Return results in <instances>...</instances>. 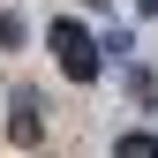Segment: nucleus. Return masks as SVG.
Segmentation results:
<instances>
[{
  "label": "nucleus",
  "mask_w": 158,
  "mask_h": 158,
  "mask_svg": "<svg viewBox=\"0 0 158 158\" xmlns=\"http://www.w3.org/2000/svg\"><path fill=\"white\" fill-rule=\"evenodd\" d=\"M53 60H60V75H75V83H90V75L106 68V60H98V38L75 23V15H60V23H53Z\"/></svg>",
  "instance_id": "obj_1"
},
{
  "label": "nucleus",
  "mask_w": 158,
  "mask_h": 158,
  "mask_svg": "<svg viewBox=\"0 0 158 158\" xmlns=\"http://www.w3.org/2000/svg\"><path fill=\"white\" fill-rule=\"evenodd\" d=\"M38 135H45V128H38V98H30V90H15V106H8V143H15V151H30Z\"/></svg>",
  "instance_id": "obj_2"
},
{
  "label": "nucleus",
  "mask_w": 158,
  "mask_h": 158,
  "mask_svg": "<svg viewBox=\"0 0 158 158\" xmlns=\"http://www.w3.org/2000/svg\"><path fill=\"white\" fill-rule=\"evenodd\" d=\"M143 15H151V23H158V0H143Z\"/></svg>",
  "instance_id": "obj_3"
}]
</instances>
